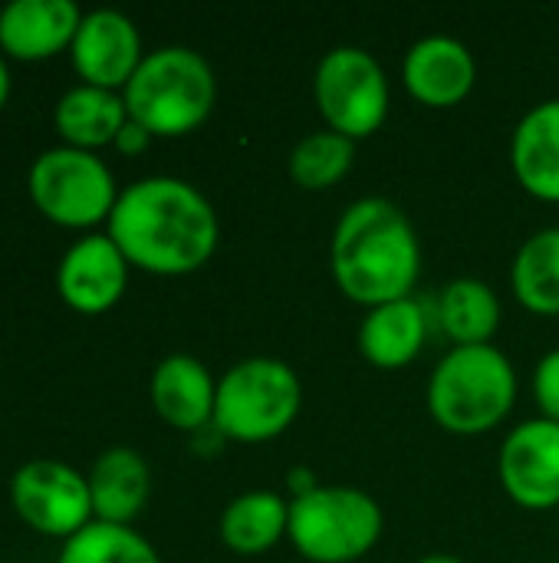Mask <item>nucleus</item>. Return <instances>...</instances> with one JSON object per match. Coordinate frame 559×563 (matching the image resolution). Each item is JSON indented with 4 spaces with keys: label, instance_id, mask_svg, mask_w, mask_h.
Wrapping results in <instances>:
<instances>
[{
    "label": "nucleus",
    "instance_id": "f257e3e1",
    "mask_svg": "<svg viewBox=\"0 0 559 563\" xmlns=\"http://www.w3.org/2000/svg\"><path fill=\"white\" fill-rule=\"evenodd\" d=\"M105 224L128 267L158 277L201 271L221 238L214 205L191 181L171 175L138 178L122 188Z\"/></svg>",
    "mask_w": 559,
    "mask_h": 563
},
{
    "label": "nucleus",
    "instance_id": "f03ea898",
    "mask_svg": "<svg viewBox=\"0 0 559 563\" xmlns=\"http://www.w3.org/2000/svg\"><path fill=\"white\" fill-rule=\"evenodd\" d=\"M336 287L362 307L412 297L422 274V244L409 214L379 195L353 201L329 244Z\"/></svg>",
    "mask_w": 559,
    "mask_h": 563
},
{
    "label": "nucleus",
    "instance_id": "7ed1b4c3",
    "mask_svg": "<svg viewBox=\"0 0 559 563\" xmlns=\"http://www.w3.org/2000/svg\"><path fill=\"white\" fill-rule=\"evenodd\" d=\"M517 402V369L494 346H451L428 376V412L455 435L497 429Z\"/></svg>",
    "mask_w": 559,
    "mask_h": 563
},
{
    "label": "nucleus",
    "instance_id": "20e7f679",
    "mask_svg": "<svg viewBox=\"0 0 559 563\" xmlns=\"http://www.w3.org/2000/svg\"><path fill=\"white\" fill-rule=\"evenodd\" d=\"M128 119L158 139H178L208 122L217 102L211 63L191 46H161L145 53L122 89Z\"/></svg>",
    "mask_w": 559,
    "mask_h": 563
},
{
    "label": "nucleus",
    "instance_id": "39448f33",
    "mask_svg": "<svg viewBox=\"0 0 559 563\" xmlns=\"http://www.w3.org/2000/svg\"><path fill=\"white\" fill-rule=\"evenodd\" d=\"M300 406L303 386L293 366L273 356H250L217 379L211 426L234 442H270L297 422Z\"/></svg>",
    "mask_w": 559,
    "mask_h": 563
},
{
    "label": "nucleus",
    "instance_id": "423d86ee",
    "mask_svg": "<svg viewBox=\"0 0 559 563\" xmlns=\"http://www.w3.org/2000/svg\"><path fill=\"white\" fill-rule=\"evenodd\" d=\"M385 515L379 501L349 485H320L290 501L287 538L310 563H362L379 544Z\"/></svg>",
    "mask_w": 559,
    "mask_h": 563
},
{
    "label": "nucleus",
    "instance_id": "0eeeda50",
    "mask_svg": "<svg viewBox=\"0 0 559 563\" xmlns=\"http://www.w3.org/2000/svg\"><path fill=\"white\" fill-rule=\"evenodd\" d=\"M30 201L59 228H96L109 221L119 188L112 168L96 155L69 145L46 148L33 158L26 175Z\"/></svg>",
    "mask_w": 559,
    "mask_h": 563
},
{
    "label": "nucleus",
    "instance_id": "6e6552de",
    "mask_svg": "<svg viewBox=\"0 0 559 563\" xmlns=\"http://www.w3.org/2000/svg\"><path fill=\"white\" fill-rule=\"evenodd\" d=\"M313 96L326 129L353 142L376 135L389 115V76L362 46L329 49L316 66Z\"/></svg>",
    "mask_w": 559,
    "mask_h": 563
},
{
    "label": "nucleus",
    "instance_id": "1a4fd4ad",
    "mask_svg": "<svg viewBox=\"0 0 559 563\" xmlns=\"http://www.w3.org/2000/svg\"><path fill=\"white\" fill-rule=\"evenodd\" d=\"M10 505L26 528L63 541L96 521L89 478L53 459H36L16 468L10 478Z\"/></svg>",
    "mask_w": 559,
    "mask_h": 563
},
{
    "label": "nucleus",
    "instance_id": "9d476101",
    "mask_svg": "<svg viewBox=\"0 0 559 563\" xmlns=\"http://www.w3.org/2000/svg\"><path fill=\"white\" fill-rule=\"evenodd\" d=\"M497 472L514 505L527 511L559 508V422L540 416L511 429Z\"/></svg>",
    "mask_w": 559,
    "mask_h": 563
},
{
    "label": "nucleus",
    "instance_id": "9b49d317",
    "mask_svg": "<svg viewBox=\"0 0 559 563\" xmlns=\"http://www.w3.org/2000/svg\"><path fill=\"white\" fill-rule=\"evenodd\" d=\"M69 56H72V69L86 86H99L112 92L125 89L138 63L145 59L138 26L122 10L82 13Z\"/></svg>",
    "mask_w": 559,
    "mask_h": 563
},
{
    "label": "nucleus",
    "instance_id": "f8f14e48",
    "mask_svg": "<svg viewBox=\"0 0 559 563\" xmlns=\"http://www.w3.org/2000/svg\"><path fill=\"white\" fill-rule=\"evenodd\" d=\"M128 287V261L109 234L79 238L56 267L59 300L86 317L112 310Z\"/></svg>",
    "mask_w": 559,
    "mask_h": 563
},
{
    "label": "nucleus",
    "instance_id": "ddd939ff",
    "mask_svg": "<svg viewBox=\"0 0 559 563\" xmlns=\"http://www.w3.org/2000/svg\"><path fill=\"white\" fill-rule=\"evenodd\" d=\"M402 79L422 106L448 109L471 96L478 82V63L461 40L435 33L412 43L402 63Z\"/></svg>",
    "mask_w": 559,
    "mask_h": 563
},
{
    "label": "nucleus",
    "instance_id": "4468645a",
    "mask_svg": "<svg viewBox=\"0 0 559 563\" xmlns=\"http://www.w3.org/2000/svg\"><path fill=\"white\" fill-rule=\"evenodd\" d=\"M79 23L72 0H13L0 10V53L16 63L53 59L72 46Z\"/></svg>",
    "mask_w": 559,
    "mask_h": 563
},
{
    "label": "nucleus",
    "instance_id": "2eb2a0df",
    "mask_svg": "<svg viewBox=\"0 0 559 563\" xmlns=\"http://www.w3.org/2000/svg\"><path fill=\"white\" fill-rule=\"evenodd\" d=\"M152 406L161 422L178 432H204L214 422L217 383L208 366L188 353L165 356L148 383Z\"/></svg>",
    "mask_w": 559,
    "mask_h": 563
},
{
    "label": "nucleus",
    "instance_id": "dca6fc26",
    "mask_svg": "<svg viewBox=\"0 0 559 563\" xmlns=\"http://www.w3.org/2000/svg\"><path fill=\"white\" fill-rule=\"evenodd\" d=\"M89 495H92V515L96 521L105 525H132L152 495V472L148 462L128 449V445H115L105 449L92 468H89Z\"/></svg>",
    "mask_w": 559,
    "mask_h": 563
},
{
    "label": "nucleus",
    "instance_id": "f3484780",
    "mask_svg": "<svg viewBox=\"0 0 559 563\" xmlns=\"http://www.w3.org/2000/svg\"><path fill=\"white\" fill-rule=\"evenodd\" d=\"M511 165L521 188L540 201H559V99L534 106L511 135Z\"/></svg>",
    "mask_w": 559,
    "mask_h": 563
},
{
    "label": "nucleus",
    "instance_id": "a211bd4d",
    "mask_svg": "<svg viewBox=\"0 0 559 563\" xmlns=\"http://www.w3.org/2000/svg\"><path fill=\"white\" fill-rule=\"evenodd\" d=\"M428 336V317L415 297L372 307L359 323V353L379 369L409 366Z\"/></svg>",
    "mask_w": 559,
    "mask_h": 563
},
{
    "label": "nucleus",
    "instance_id": "6ab92c4d",
    "mask_svg": "<svg viewBox=\"0 0 559 563\" xmlns=\"http://www.w3.org/2000/svg\"><path fill=\"white\" fill-rule=\"evenodd\" d=\"M125 122H128V109H125L122 92L86 86V82L66 89L53 109V125L63 145L82 148V152L112 145Z\"/></svg>",
    "mask_w": 559,
    "mask_h": 563
},
{
    "label": "nucleus",
    "instance_id": "aec40b11",
    "mask_svg": "<svg viewBox=\"0 0 559 563\" xmlns=\"http://www.w3.org/2000/svg\"><path fill=\"white\" fill-rule=\"evenodd\" d=\"M290 528V501L277 492H244L221 515V541L241 558L267 554Z\"/></svg>",
    "mask_w": 559,
    "mask_h": 563
},
{
    "label": "nucleus",
    "instance_id": "412c9836",
    "mask_svg": "<svg viewBox=\"0 0 559 563\" xmlns=\"http://www.w3.org/2000/svg\"><path fill=\"white\" fill-rule=\"evenodd\" d=\"M438 323L455 346H484L501 327V300L478 277H458L438 294Z\"/></svg>",
    "mask_w": 559,
    "mask_h": 563
},
{
    "label": "nucleus",
    "instance_id": "4be33fe9",
    "mask_svg": "<svg viewBox=\"0 0 559 563\" xmlns=\"http://www.w3.org/2000/svg\"><path fill=\"white\" fill-rule=\"evenodd\" d=\"M511 287L530 313L559 317V224L521 244L511 264Z\"/></svg>",
    "mask_w": 559,
    "mask_h": 563
},
{
    "label": "nucleus",
    "instance_id": "5701e85b",
    "mask_svg": "<svg viewBox=\"0 0 559 563\" xmlns=\"http://www.w3.org/2000/svg\"><path fill=\"white\" fill-rule=\"evenodd\" d=\"M356 158V142L333 132V129H320L303 135L293 152H290V178L306 188V191H326L333 185H339Z\"/></svg>",
    "mask_w": 559,
    "mask_h": 563
},
{
    "label": "nucleus",
    "instance_id": "b1692460",
    "mask_svg": "<svg viewBox=\"0 0 559 563\" xmlns=\"http://www.w3.org/2000/svg\"><path fill=\"white\" fill-rule=\"evenodd\" d=\"M56 563H161V558L135 528L92 521L63 541Z\"/></svg>",
    "mask_w": 559,
    "mask_h": 563
},
{
    "label": "nucleus",
    "instance_id": "393cba45",
    "mask_svg": "<svg viewBox=\"0 0 559 563\" xmlns=\"http://www.w3.org/2000/svg\"><path fill=\"white\" fill-rule=\"evenodd\" d=\"M534 399L544 412V419L559 422V350L540 356L534 369Z\"/></svg>",
    "mask_w": 559,
    "mask_h": 563
},
{
    "label": "nucleus",
    "instance_id": "a878e982",
    "mask_svg": "<svg viewBox=\"0 0 559 563\" xmlns=\"http://www.w3.org/2000/svg\"><path fill=\"white\" fill-rule=\"evenodd\" d=\"M152 139H155V135H152L145 125H138L135 119H128V122L122 125V132L115 135V142H112V145H115L122 155H142V152L152 145Z\"/></svg>",
    "mask_w": 559,
    "mask_h": 563
},
{
    "label": "nucleus",
    "instance_id": "bb28decb",
    "mask_svg": "<svg viewBox=\"0 0 559 563\" xmlns=\"http://www.w3.org/2000/svg\"><path fill=\"white\" fill-rule=\"evenodd\" d=\"M287 488H290V495L293 498H303V495H310V492H316L320 488V482L313 478V472L310 468H293L290 475H287Z\"/></svg>",
    "mask_w": 559,
    "mask_h": 563
},
{
    "label": "nucleus",
    "instance_id": "cd10ccee",
    "mask_svg": "<svg viewBox=\"0 0 559 563\" xmlns=\"http://www.w3.org/2000/svg\"><path fill=\"white\" fill-rule=\"evenodd\" d=\"M7 99H10V69H7L3 53H0V109L7 106Z\"/></svg>",
    "mask_w": 559,
    "mask_h": 563
},
{
    "label": "nucleus",
    "instance_id": "c85d7f7f",
    "mask_svg": "<svg viewBox=\"0 0 559 563\" xmlns=\"http://www.w3.org/2000/svg\"><path fill=\"white\" fill-rule=\"evenodd\" d=\"M418 563H465L461 558H455V554H428V558H422Z\"/></svg>",
    "mask_w": 559,
    "mask_h": 563
},
{
    "label": "nucleus",
    "instance_id": "c756f323",
    "mask_svg": "<svg viewBox=\"0 0 559 563\" xmlns=\"http://www.w3.org/2000/svg\"><path fill=\"white\" fill-rule=\"evenodd\" d=\"M557 511H559V508H557Z\"/></svg>",
    "mask_w": 559,
    "mask_h": 563
}]
</instances>
